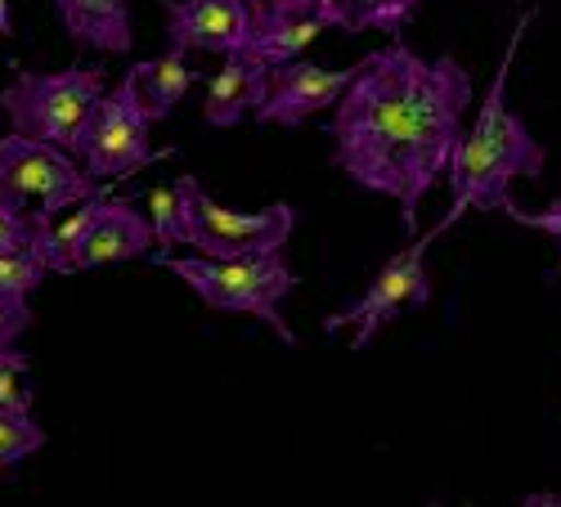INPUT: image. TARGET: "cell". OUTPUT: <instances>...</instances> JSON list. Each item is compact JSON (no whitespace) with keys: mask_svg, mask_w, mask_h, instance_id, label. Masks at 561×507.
Masks as SVG:
<instances>
[{"mask_svg":"<svg viewBox=\"0 0 561 507\" xmlns=\"http://www.w3.org/2000/svg\"><path fill=\"white\" fill-rule=\"evenodd\" d=\"M472 108V72L454 55L423 59L404 41L368 55L355 81L333 104L329 135L333 166L359 189L396 198L404 229H417V207L432 184L449 175L462 145V117Z\"/></svg>","mask_w":561,"mask_h":507,"instance_id":"1","label":"cell"},{"mask_svg":"<svg viewBox=\"0 0 561 507\" xmlns=\"http://www.w3.org/2000/svg\"><path fill=\"white\" fill-rule=\"evenodd\" d=\"M530 10L526 19L512 32L507 50H503V64L490 81V95L472 122V130H462V145L449 162V189H454V207L445 211L440 220V234L454 229L467 211H503L512 203V184L517 180H539L543 175V145L526 130V122L512 113L507 104V72L517 64V50L526 41V27H530Z\"/></svg>","mask_w":561,"mask_h":507,"instance_id":"2","label":"cell"},{"mask_svg":"<svg viewBox=\"0 0 561 507\" xmlns=\"http://www.w3.org/2000/svg\"><path fill=\"white\" fill-rule=\"evenodd\" d=\"M153 265L171 269L184 288H194L203 306L225 310V314H256L265 329L284 346H297V333L284 324V297L301 284L297 269L284 261V247L261 252V256H239V261H216V256H167L153 252Z\"/></svg>","mask_w":561,"mask_h":507,"instance_id":"3","label":"cell"},{"mask_svg":"<svg viewBox=\"0 0 561 507\" xmlns=\"http://www.w3.org/2000/svg\"><path fill=\"white\" fill-rule=\"evenodd\" d=\"M153 247H158L153 220L145 211H135V203L126 198H108V184L95 198L77 203V211L64 224L50 220L36 239L45 269H55V274L139 261V256H153Z\"/></svg>","mask_w":561,"mask_h":507,"instance_id":"4","label":"cell"},{"mask_svg":"<svg viewBox=\"0 0 561 507\" xmlns=\"http://www.w3.org/2000/svg\"><path fill=\"white\" fill-rule=\"evenodd\" d=\"M293 229H297L293 203H274L265 211H229L203 189V180L194 175L175 180L171 247H190L216 261H239V256H261L284 247L293 239Z\"/></svg>","mask_w":561,"mask_h":507,"instance_id":"5","label":"cell"},{"mask_svg":"<svg viewBox=\"0 0 561 507\" xmlns=\"http://www.w3.org/2000/svg\"><path fill=\"white\" fill-rule=\"evenodd\" d=\"M108 95L104 68H68V72H23L0 90V113L10 130L36 135L45 145L77 153L81 135L95 117L100 100Z\"/></svg>","mask_w":561,"mask_h":507,"instance_id":"6","label":"cell"},{"mask_svg":"<svg viewBox=\"0 0 561 507\" xmlns=\"http://www.w3.org/2000/svg\"><path fill=\"white\" fill-rule=\"evenodd\" d=\"M95 194H100L95 180L85 175V166L72 162L68 149L45 145L36 135H19V130H10L0 140V198H10L14 207L36 211L41 220H55L59 211Z\"/></svg>","mask_w":561,"mask_h":507,"instance_id":"7","label":"cell"},{"mask_svg":"<svg viewBox=\"0 0 561 507\" xmlns=\"http://www.w3.org/2000/svg\"><path fill=\"white\" fill-rule=\"evenodd\" d=\"M440 239V224L436 229H427L417 243H409L404 252H396L387 265H382V274L373 279L368 288H364V297L359 301H351L346 310H337V314H329L323 319V333H342V329H351L355 324V350H368L373 346V337H378L387 324H396V319L404 314V310H423L427 301H432V279H427V247Z\"/></svg>","mask_w":561,"mask_h":507,"instance_id":"8","label":"cell"},{"mask_svg":"<svg viewBox=\"0 0 561 507\" xmlns=\"http://www.w3.org/2000/svg\"><path fill=\"white\" fill-rule=\"evenodd\" d=\"M149 113L135 95V81L122 77L117 85H108V95L100 100L95 117H90L81 145H77V158L85 166L90 180H117V175H130L145 162H153L149 153Z\"/></svg>","mask_w":561,"mask_h":507,"instance_id":"9","label":"cell"},{"mask_svg":"<svg viewBox=\"0 0 561 507\" xmlns=\"http://www.w3.org/2000/svg\"><path fill=\"white\" fill-rule=\"evenodd\" d=\"M359 64L346 72L333 68H319L310 59H288V64H274L270 81H265V100L252 113L261 126H301L310 122L319 108H333L342 100V90L355 81Z\"/></svg>","mask_w":561,"mask_h":507,"instance_id":"10","label":"cell"},{"mask_svg":"<svg viewBox=\"0 0 561 507\" xmlns=\"http://www.w3.org/2000/svg\"><path fill=\"white\" fill-rule=\"evenodd\" d=\"M167 36L180 50L198 55H239L252 36V5L248 0H162Z\"/></svg>","mask_w":561,"mask_h":507,"instance_id":"11","label":"cell"},{"mask_svg":"<svg viewBox=\"0 0 561 507\" xmlns=\"http://www.w3.org/2000/svg\"><path fill=\"white\" fill-rule=\"evenodd\" d=\"M329 27H342V10H261L252 14L248 55H256L265 68L301 59L310 50V41Z\"/></svg>","mask_w":561,"mask_h":507,"instance_id":"12","label":"cell"},{"mask_svg":"<svg viewBox=\"0 0 561 507\" xmlns=\"http://www.w3.org/2000/svg\"><path fill=\"white\" fill-rule=\"evenodd\" d=\"M265 81H270V68H265L256 55H248V50L225 55L220 72H216L211 85H207L203 122H207V126H220V130L239 126L243 117H252V113L261 108V100H265Z\"/></svg>","mask_w":561,"mask_h":507,"instance_id":"13","label":"cell"},{"mask_svg":"<svg viewBox=\"0 0 561 507\" xmlns=\"http://www.w3.org/2000/svg\"><path fill=\"white\" fill-rule=\"evenodd\" d=\"M55 14L81 50L130 55L135 27H130L126 0H55Z\"/></svg>","mask_w":561,"mask_h":507,"instance_id":"14","label":"cell"},{"mask_svg":"<svg viewBox=\"0 0 561 507\" xmlns=\"http://www.w3.org/2000/svg\"><path fill=\"white\" fill-rule=\"evenodd\" d=\"M135 81V95L139 104H145L149 122H167L180 100L190 95V85H194V68H190V50H180V45H171V50L162 59H145V64H130L126 72Z\"/></svg>","mask_w":561,"mask_h":507,"instance_id":"15","label":"cell"},{"mask_svg":"<svg viewBox=\"0 0 561 507\" xmlns=\"http://www.w3.org/2000/svg\"><path fill=\"white\" fill-rule=\"evenodd\" d=\"M417 5L423 0H337L342 32H387V36H400Z\"/></svg>","mask_w":561,"mask_h":507,"instance_id":"16","label":"cell"},{"mask_svg":"<svg viewBox=\"0 0 561 507\" xmlns=\"http://www.w3.org/2000/svg\"><path fill=\"white\" fill-rule=\"evenodd\" d=\"M45 445V431L32 413H0V472L32 458Z\"/></svg>","mask_w":561,"mask_h":507,"instance_id":"17","label":"cell"},{"mask_svg":"<svg viewBox=\"0 0 561 507\" xmlns=\"http://www.w3.org/2000/svg\"><path fill=\"white\" fill-rule=\"evenodd\" d=\"M45 261L36 247H10V252H0V292H10V297H27L32 288H41L45 279Z\"/></svg>","mask_w":561,"mask_h":507,"instance_id":"18","label":"cell"},{"mask_svg":"<svg viewBox=\"0 0 561 507\" xmlns=\"http://www.w3.org/2000/svg\"><path fill=\"white\" fill-rule=\"evenodd\" d=\"M27 355L14 346H0V413H32V387H27Z\"/></svg>","mask_w":561,"mask_h":507,"instance_id":"19","label":"cell"},{"mask_svg":"<svg viewBox=\"0 0 561 507\" xmlns=\"http://www.w3.org/2000/svg\"><path fill=\"white\" fill-rule=\"evenodd\" d=\"M45 224H50V220H41L36 211H23L10 198H0V252H10V247H36Z\"/></svg>","mask_w":561,"mask_h":507,"instance_id":"20","label":"cell"},{"mask_svg":"<svg viewBox=\"0 0 561 507\" xmlns=\"http://www.w3.org/2000/svg\"><path fill=\"white\" fill-rule=\"evenodd\" d=\"M27 329H32V306H27V297L0 292V346H14Z\"/></svg>","mask_w":561,"mask_h":507,"instance_id":"21","label":"cell"},{"mask_svg":"<svg viewBox=\"0 0 561 507\" xmlns=\"http://www.w3.org/2000/svg\"><path fill=\"white\" fill-rule=\"evenodd\" d=\"M503 211H507V220H517V224H526V229H539V234H548V239L561 247V198H557L552 207H543V211H526V207H517V203H507Z\"/></svg>","mask_w":561,"mask_h":507,"instance_id":"22","label":"cell"},{"mask_svg":"<svg viewBox=\"0 0 561 507\" xmlns=\"http://www.w3.org/2000/svg\"><path fill=\"white\" fill-rule=\"evenodd\" d=\"M149 207H153V229H158V247L167 252L171 247V224H175V184L171 189H153L149 194Z\"/></svg>","mask_w":561,"mask_h":507,"instance_id":"23","label":"cell"},{"mask_svg":"<svg viewBox=\"0 0 561 507\" xmlns=\"http://www.w3.org/2000/svg\"><path fill=\"white\" fill-rule=\"evenodd\" d=\"M252 14L261 10H337V0H248Z\"/></svg>","mask_w":561,"mask_h":507,"instance_id":"24","label":"cell"},{"mask_svg":"<svg viewBox=\"0 0 561 507\" xmlns=\"http://www.w3.org/2000/svg\"><path fill=\"white\" fill-rule=\"evenodd\" d=\"M522 503H526V507H557L561 494H522Z\"/></svg>","mask_w":561,"mask_h":507,"instance_id":"25","label":"cell"},{"mask_svg":"<svg viewBox=\"0 0 561 507\" xmlns=\"http://www.w3.org/2000/svg\"><path fill=\"white\" fill-rule=\"evenodd\" d=\"M0 36H14V14H10V0H0Z\"/></svg>","mask_w":561,"mask_h":507,"instance_id":"26","label":"cell"}]
</instances>
